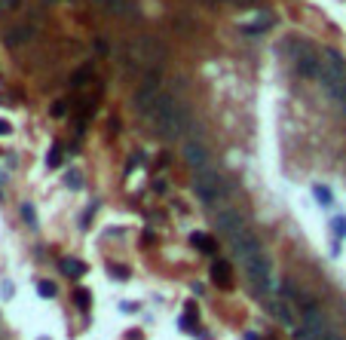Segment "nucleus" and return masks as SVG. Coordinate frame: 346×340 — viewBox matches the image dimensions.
<instances>
[{
  "mask_svg": "<svg viewBox=\"0 0 346 340\" xmlns=\"http://www.w3.org/2000/svg\"><path fill=\"white\" fill-rule=\"evenodd\" d=\"M153 120H156V132H159L163 138L175 141V138H181L184 129H187V107H181V104L175 101V95L166 92V95H159V101H156Z\"/></svg>",
  "mask_w": 346,
  "mask_h": 340,
  "instance_id": "nucleus-1",
  "label": "nucleus"
},
{
  "mask_svg": "<svg viewBox=\"0 0 346 340\" xmlns=\"http://www.w3.org/2000/svg\"><path fill=\"white\" fill-rule=\"evenodd\" d=\"M319 80H322V89H325L331 98H337V92L346 86V61L340 58V52H337V49H325Z\"/></svg>",
  "mask_w": 346,
  "mask_h": 340,
  "instance_id": "nucleus-2",
  "label": "nucleus"
},
{
  "mask_svg": "<svg viewBox=\"0 0 346 340\" xmlns=\"http://www.w3.org/2000/svg\"><path fill=\"white\" fill-rule=\"evenodd\" d=\"M193 190H196V196H199L205 206H215V202H221V199H224V193H227V187H224V178H221V175H218L212 166L193 175Z\"/></svg>",
  "mask_w": 346,
  "mask_h": 340,
  "instance_id": "nucleus-3",
  "label": "nucleus"
},
{
  "mask_svg": "<svg viewBox=\"0 0 346 340\" xmlns=\"http://www.w3.org/2000/svg\"><path fill=\"white\" fill-rule=\"evenodd\" d=\"M331 328H328V319L319 313V307L316 304L304 307V322L294 328V340H325Z\"/></svg>",
  "mask_w": 346,
  "mask_h": 340,
  "instance_id": "nucleus-4",
  "label": "nucleus"
},
{
  "mask_svg": "<svg viewBox=\"0 0 346 340\" xmlns=\"http://www.w3.org/2000/svg\"><path fill=\"white\" fill-rule=\"evenodd\" d=\"M288 52H291V58H294V64H297V71H301V77H319V74H322V61H319L316 49H313L307 40H291Z\"/></svg>",
  "mask_w": 346,
  "mask_h": 340,
  "instance_id": "nucleus-5",
  "label": "nucleus"
},
{
  "mask_svg": "<svg viewBox=\"0 0 346 340\" xmlns=\"http://www.w3.org/2000/svg\"><path fill=\"white\" fill-rule=\"evenodd\" d=\"M245 276L248 282L258 288V291H270L273 288V267H270V258L267 255H258L245 264Z\"/></svg>",
  "mask_w": 346,
  "mask_h": 340,
  "instance_id": "nucleus-6",
  "label": "nucleus"
},
{
  "mask_svg": "<svg viewBox=\"0 0 346 340\" xmlns=\"http://www.w3.org/2000/svg\"><path fill=\"white\" fill-rule=\"evenodd\" d=\"M233 255L239 258V264L245 267L251 258H258V255H264V248H261V239L251 233V230H242L236 239H233Z\"/></svg>",
  "mask_w": 346,
  "mask_h": 340,
  "instance_id": "nucleus-7",
  "label": "nucleus"
},
{
  "mask_svg": "<svg viewBox=\"0 0 346 340\" xmlns=\"http://www.w3.org/2000/svg\"><path fill=\"white\" fill-rule=\"evenodd\" d=\"M215 227H218L221 233H227L230 239H236V236L245 230V218H242L239 209H218V215H215Z\"/></svg>",
  "mask_w": 346,
  "mask_h": 340,
  "instance_id": "nucleus-8",
  "label": "nucleus"
},
{
  "mask_svg": "<svg viewBox=\"0 0 346 340\" xmlns=\"http://www.w3.org/2000/svg\"><path fill=\"white\" fill-rule=\"evenodd\" d=\"M184 160H187V166L193 169V172H202V169H209V147L199 141V138H190L187 144H184Z\"/></svg>",
  "mask_w": 346,
  "mask_h": 340,
  "instance_id": "nucleus-9",
  "label": "nucleus"
},
{
  "mask_svg": "<svg viewBox=\"0 0 346 340\" xmlns=\"http://www.w3.org/2000/svg\"><path fill=\"white\" fill-rule=\"evenodd\" d=\"M104 12L107 15H120V18H129V21H138L141 18V9L135 0H101Z\"/></svg>",
  "mask_w": 346,
  "mask_h": 340,
  "instance_id": "nucleus-10",
  "label": "nucleus"
},
{
  "mask_svg": "<svg viewBox=\"0 0 346 340\" xmlns=\"http://www.w3.org/2000/svg\"><path fill=\"white\" fill-rule=\"evenodd\" d=\"M212 282L221 285V288H230V285H233V267L218 258V261L212 264Z\"/></svg>",
  "mask_w": 346,
  "mask_h": 340,
  "instance_id": "nucleus-11",
  "label": "nucleus"
},
{
  "mask_svg": "<svg viewBox=\"0 0 346 340\" xmlns=\"http://www.w3.org/2000/svg\"><path fill=\"white\" fill-rule=\"evenodd\" d=\"M270 313H273L285 328H297V319H294V313H291V307H288L285 301H273V304H270Z\"/></svg>",
  "mask_w": 346,
  "mask_h": 340,
  "instance_id": "nucleus-12",
  "label": "nucleus"
},
{
  "mask_svg": "<svg viewBox=\"0 0 346 340\" xmlns=\"http://www.w3.org/2000/svg\"><path fill=\"white\" fill-rule=\"evenodd\" d=\"M31 37H34V28L21 25V28H12V31L6 34V43H9V46H15V43H28Z\"/></svg>",
  "mask_w": 346,
  "mask_h": 340,
  "instance_id": "nucleus-13",
  "label": "nucleus"
},
{
  "mask_svg": "<svg viewBox=\"0 0 346 340\" xmlns=\"http://www.w3.org/2000/svg\"><path fill=\"white\" fill-rule=\"evenodd\" d=\"M190 242L202 252V255H215L218 252V245H215V239H209L205 233H190Z\"/></svg>",
  "mask_w": 346,
  "mask_h": 340,
  "instance_id": "nucleus-14",
  "label": "nucleus"
},
{
  "mask_svg": "<svg viewBox=\"0 0 346 340\" xmlns=\"http://www.w3.org/2000/svg\"><path fill=\"white\" fill-rule=\"evenodd\" d=\"M61 270H64L67 276H74V279L86 276V264H83V261H77V258H64V261H61Z\"/></svg>",
  "mask_w": 346,
  "mask_h": 340,
  "instance_id": "nucleus-15",
  "label": "nucleus"
},
{
  "mask_svg": "<svg viewBox=\"0 0 346 340\" xmlns=\"http://www.w3.org/2000/svg\"><path fill=\"white\" fill-rule=\"evenodd\" d=\"M64 184H67L71 190H80V187H83V175H80L77 169H71V172L64 175Z\"/></svg>",
  "mask_w": 346,
  "mask_h": 340,
  "instance_id": "nucleus-16",
  "label": "nucleus"
},
{
  "mask_svg": "<svg viewBox=\"0 0 346 340\" xmlns=\"http://www.w3.org/2000/svg\"><path fill=\"white\" fill-rule=\"evenodd\" d=\"M89 74H92V67H80V71H77V74L71 77V86H74V89H80V86H83V83L89 80Z\"/></svg>",
  "mask_w": 346,
  "mask_h": 340,
  "instance_id": "nucleus-17",
  "label": "nucleus"
},
{
  "mask_svg": "<svg viewBox=\"0 0 346 340\" xmlns=\"http://www.w3.org/2000/svg\"><path fill=\"white\" fill-rule=\"evenodd\" d=\"M313 193H316V199H319L322 206H331V190H328V187H319V184H316Z\"/></svg>",
  "mask_w": 346,
  "mask_h": 340,
  "instance_id": "nucleus-18",
  "label": "nucleus"
},
{
  "mask_svg": "<svg viewBox=\"0 0 346 340\" xmlns=\"http://www.w3.org/2000/svg\"><path fill=\"white\" fill-rule=\"evenodd\" d=\"M37 291H40L43 298H55V294H58V288H55V282H46V279H43V282L37 285Z\"/></svg>",
  "mask_w": 346,
  "mask_h": 340,
  "instance_id": "nucleus-19",
  "label": "nucleus"
},
{
  "mask_svg": "<svg viewBox=\"0 0 346 340\" xmlns=\"http://www.w3.org/2000/svg\"><path fill=\"white\" fill-rule=\"evenodd\" d=\"M46 163H49V169H55V166H61V147H58V144H55V147L49 150V160H46Z\"/></svg>",
  "mask_w": 346,
  "mask_h": 340,
  "instance_id": "nucleus-20",
  "label": "nucleus"
},
{
  "mask_svg": "<svg viewBox=\"0 0 346 340\" xmlns=\"http://www.w3.org/2000/svg\"><path fill=\"white\" fill-rule=\"evenodd\" d=\"M334 101H337V107H340V114H343V117H346V86H343V89H340V92H337V98H334Z\"/></svg>",
  "mask_w": 346,
  "mask_h": 340,
  "instance_id": "nucleus-21",
  "label": "nucleus"
},
{
  "mask_svg": "<svg viewBox=\"0 0 346 340\" xmlns=\"http://www.w3.org/2000/svg\"><path fill=\"white\" fill-rule=\"evenodd\" d=\"M74 298H77V304H80V307H83V310H86V307H89V291H83V288H80V291H77V294H74Z\"/></svg>",
  "mask_w": 346,
  "mask_h": 340,
  "instance_id": "nucleus-22",
  "label": "nucleus"
},
{
  "mask_svg": "<svg viewBox=\"0 0 346 340\" xmlns=\"http://www.w3.org/2000/svg\"><path fill=\"white\" fill-rule=\"evenodd\" d=\"M334 233H337V236H346V218H334Z\"/></svg>",
  "mask_w": 346,
  "mask_h": 340,
  "instance_id": "nucleus-23",
  "label": "nucleus"
},
{
  "mask_svg": "<svg viewBox=\"0 0 346 340\" xmlns=\"http://www.w3.org/2000/svg\"><path fill=\"white\" fill-rule=\"evenodd\" d=\"M153 190H156V193H166V190H169V181L156 178V181H153Z\"/></svg>",
  "mask_w": 346,
  "mask_h": 340,
  "instance_id": "nucleus-24",
  "label": "nucleus"
},
{
  "mask_svg": "<svg viewBox=\"0 0 346 340\" xmlns=\"http://www.w3.org/2000/svg\"><path fill=\"white\" fill-rule=\"evenodd\" d=\"M52 117H64V104H61V101L52 104Z\"/></svg>",
  "mask_w": 346,
  "mask_h": 340,
  "instance_id": "nucleus-25",
  "label": "nucleus"
},
{
  "mask_svg": "<svg viewBox=\"0 0 346 340\" xmlns=\"http://www.w3.org/2000/svg\"><path fill=\"white\" fill-rule=\"evenodd\" d=\"M21 215H25L28 224H34V212H31V206H21Z\"/></svg>",
  "mask_w": 346,
  "mask_h": 340,
  "instance_id": "nucleus-26",
  "label": "nucleus"
},
{
  "mask_svg": "<svg viewBox=\"0 0 346 340\" xmlns=\"http://www.w3.org/2000/svg\"><path fill=\"white\" fill-rule=\"evenodd\" d=\"M138 160H141V156H138V153H135V156H129V166H126V172H132V169H135V166H138Z\"/></svg>",
  "mask_w": 346,
  "mask_h": 340,
  "instance_id": "nucleus-27",
  "label": "nucleus"
},
{
  "mask_svg": "<svg viewBox=\"0 0 346 340\" xmlns=\"http://www.w3.org/2000/svg\"><path fill=\"white\" fill-rule=\"evenodd\" d=\"M9 132H12V126L6 120H0V135H9Z\"/></svg>",
  "mask_w": 346,
  "mask_h": 340,
  "instance_id": "nucleus-28",
  "label": "nucleus"
},
{
  "mask_svg": "<svg viewBox=\"0 0 346 340\" xmlns=\"http://www.w3.org/2000/svg\"><path fill=\"white\" fill-rule=\"evenodd\" d=\"M15 3H18V0H0V12H3V9H12Z\"/></svg>",
  "mask_w": 346,
  "mask_h": 340,
  "instance_id": "nucleus-29",
  "label": "nucleus"
},
{
  "mask_svg": "<svg viewBox=\"0 0 346 340\" xmlns=\"http://www.w3.org/2000/svg\"><path fill=\"white\" fill-rule=\"evenodd\" d=\"M233 3H236V6H251L255 0H233Z\"/></svg>",
  "mask_w": 346,
  "mask_h": 340,
  "instance_id": "nucleus-30",
  "label": "nucleus"
},
{
  "mask_svg": "<svg viewBox=\"0 0 346 340\" xmlns=\"http://www.w3.org/2000/svg\"><path fill=\"white\" fill-rule=\"evenodd\" d=\"M202 3H209V6H215V3H218V0H202Z\"/></svg>",
  "mask_w": 346,
  "mask_h": 340,
  "instance_id": "nucleus-31",
  "label": "nucleus"
}]
</instances>
